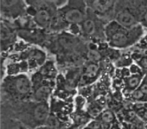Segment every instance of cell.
<instances>
[{
	"instance_id": "cell-1",
	"label": "cell",
	"mask_w": 147,
	"mask_h": 129,
	"mask_svg": "<svg viewBox=\"0 0 147 129\" xmlns=\"http://www.w3.org/2000/svg\"><path fill=\"white\" fill-rule=\"evenodd\" d=\"M12 118L20 121L29 129H36L45 125L50 115L48 101L28 100L18 102L14 106Z\"/></svg>"
},
{
	"instance_id": "cell-2",
	"label": "cell",
	"mask_w": 147,
	"mask_h": 129,
	"mask_svg": "<svg viewBox=\"0 0 147 129\" xmlns=\"http://www.w3.org/2000/svg\"><path fill=\"white\" fill-rule=\"evenodd\" d=\"M144 34L141 25L127 28L119 24L114 20L104 27V36L107 44L114 49H125L137 43Z\"/></svg>"
},
{
	"instance_id": "cell-3",
	"label": "cell",
	"mask_w": 147,
	"mask_h": 129,
	"mask_svg": "<svg viewBox=\"0 0 147 129\" xmlns=\"http://www.w3.org/2000/svg\"><path fill=\"white\" fill-rule=\"evenodd\" d=\"M1 89L10 99L18 103L22 102L32 98L33 84L26 74L9 75L4 78Z\"/></svg>"
},
{
	"instance_id": "cell-4",
	"label": "cell",
	"mask_w": 147,
	"mask_h": 129,
	"mask_svg": "<svg viewBox=\"0 0 147 129\" xmlns=\"http://www.w3.org/2000/svg\"><path fill=\"white\" fill-rule=\"evenodd\" d=\"M113 20L127 28L140 25L138 1H116Z\"/></svg>"
},
{
	"instance_id": "cell-5",
	"label": "cell",
	"mask_w": 147,
	"mask_h": 129,
	"mask_svg": "<svg viewBox=\"0 0 147 129\" xmlns=\"http://www.w3.org/2000/svg\"><path fill=\"white\" fill-rule=\"evenodd\" d=\"M28 4L34 7V21L41 29H50L52 27L53 19L57 13L58 9L53 1H28Z\"/></svg>"
},
{
	"instance_id": "cell-6",
	"label": "cell",
	"mask_w": 147,
	"mask_h": 129,
	"mask_svg": "<svg viewBox=\"0 0 147 129\" xmlns=\"http://www.w3.org/2000/svg\"><path fill=\"white\" fill-rule=\"evenodd\" d=\"M88 6L85 1H69L58 12L66 25H78L83 22L88 14Z\"/></svg>"
},
{
	"instance_id": "cell-7",
	"label": "cell",
	"mask_w": 147,
	"mask_h": 129,
	"mask_svg": "<svg viewBox=\"0 0 147 129\" xmlns=\"http://www.w3.org/2000/svg\"><path fill=\"white\" fill-rule=\"evenodd\" d=\"M86 5L96 16L100 19L113 18L116 1H88Z\"/></svg>"
},
{
	"instance_id": "cell-8",
	"label": "cell",
	"mask_w": 147,
	"mask_h": 129,
	"mask_svg": "<svg viewBox=\"0 0 147 129\" xmlns=\"http://www.w3.org/2000/svg\"><path fill=\"white\" fill-rule=\"evenodd\" d=\"M100 20L101 19L88 9L86 18L80 24V31L86 37L96 36L98 34H100V31L104 32V30L100 29L102 27V24Z\"/></svg>"
},
{
	"instance_id": "cell-9",
	"label": "cell",
	"mask_w": 147,
	"mask_h": 129,
	"mask_svg": "<svg viewBox=\"0 0 147 129\" xmlns=\"http://www.w3.org/2000/svg\"><path fill=\"white\" fill-rule=\"evenodd\" d=\"M26 2L22 1H1L2 14L6 18H17L24 14Z\"/></svg>"
},
{
	"instance_id": "cell-10",
	"label": "cell",
	"mask_w": 147,
	"mask_h": 129,
	"mask_svg": "<svg viewBox=\"0 0 147 129\" xmlns=\"http://www.w3.org/2000/svg\"><path fill=\"white\" fill-rule=\"evenodd\" d=\"M15 34L13 29L5 23L1 26V40L2 50H6L14 42Z\"/></svg>"
},
{
	"instance_id": "cell-11",
	"label": "cell",
	"mask_w": 147,
	"mask_h": 129,
	"mask_svg": "<svg viewBox=\"0 0 147 129\" xmlns=\"http://www.w3.org/2000/svg\"><path fill=\"white\" fill-rule=\"evenodd\" d=\"M51 93V88L48 84H40L36 89H33L32 98L39 102L47 101Z\"/></svg>"
},
{
	"instance_id": "cell-12",
	"label": "cell",
	"mask_w": 147,
	"mask_h": 129,
	"mask_svg": "<svg viewBox=\"0 0 147 129\" xmlns=\"http://www.w3.org/2000/svg\"><path fill=\"white\" fill-rule=\"evenodd\" d=\"M143 76L139 73L127 76L124 79L125 89L127 92L132 93L135 89L138 88L143 80Z\"/></svg>"
},
{
	"instance_id": "cell-13",
	"label": "cell",
	"mask_w": 147,
	"mask_h": 129,
	"mask_svg": "<svg viewBox=\"0 0 147 129\" xmlns=\"http://www.w3.org/2000/svg\"><path fill=\"white\" fill-rule=\"evenodd\" d=\"M26 58L30 62H34L38 66H41L44 63L46 59V55L42 50L38 49H32L25 53Z\"/></svg>"
},
{
	"instance_id": "cell-14",
	"label": "cell",
	"mask_w": 147,
	"mask_h": 129,
	"mask_svg": "<svg viewBox=\"0 0 147 129\" xmlns=\"http://www.w3.org/2000/svg\"><path fill=\"white\" fill-rule=\"evenodd\" d=\"M58 41V44L60 45V47L65 50L74 49L77 45L76 38L71 35L63 34L59 37Z\"/></svg>"
},
{
	"instance_id": "cell-15",
	"label": "cell",
	"mask_w": 147,
	"mask_h": 129,
	"mask_svg": "<svg viewBox=\"0 0 147 129\" xmlns=\"http://www.w3.org/2000/svg\"><path fill=\"white\" fill-rule=\"evenodd\" d=\"M1 129H29L20 121L14 118L4 119L1 122Z\"/></svg>"
},
{
	"instance_id": "cell-16",
	"label": "cell",
	"mask_w": 147,
	"mask_h": 129,
	"mask_svg": "<svg viewBox=\"0 0 147 129\" xmlns=\"http://www.w3.org/2000/svg\"><path fill=\"white\" fill-rule=\"evenodd\" d=\"M96 120L102 124H113L116 121V117L114 112L111 110H105L102 111L96 117Z\"/></svg>"
},
{
	"instance_id": "cell-17",
	"label": "cell",
	"mask_w": 147,
	"mask_h": 129,
	"mask_svg": "<svg viewBox=\"0 0 147 129\" xmlns=\"http://www.w3.org/2000/svg\"><path fill=\"white\" fill-rule=\"evenodd\" d=\"M140 10V24L147 28V1H138Z\"/></svg>"
},
{
	"instance_id": "cell-18",
	"label": "cell",
	"mask_w": 147,
	"mask_h": 129,
	"mask_svg": "<svg viewBox=\"0 0 147 129\" xmlns=\"http://www.w3.org/2000/svg\"><path fill=\"white\" fill-rule=\"evenodd\" d=\"M99 66L97 63L90 62L85 67L84 75L89 78H94L98 75Z\"/></svg>"
},
{
	"instance_id": "cell-19",
	"label": "cell",
	"mask_w": 147,
	"mask_h": 129,
	"mask_svg": "<svg viewBox=\"0 0 147 129\" xmlns=\"http://www.w3.org/2000/svg\"><path fill=\"white\" fill-rule=\"evenodd\" d=\"M87 58L90 62L97 63L98 61L101 60L102 55L97 50L90 49L87 52Z\"/></svg>"
},
{
	"instance_id": "cell-20",
	"label": "cell",
	"mask_w": 147,
	"mask_h": 129,
	"mask_svg": "<svg viewBox=\"0 0 147 129\" xmlns=\"http://www.w3.org/2000/svg\"><path fill=\"white\" fill-rule=\"evenodd\" d=\"M131 97L136 101H145L147 100V97L138 88L131 93Z\"/></svg>"
},
{
	"instance_id": "cell-21",
	"label": "cell",
	"mask_w": 147,
	"mask_h": 129,
	"mask_svg": "<svg viewBox=\"0 0 147 129\" xmlns=\"http://www.w3.org/2000/svg\"><path fill=\"white\" fill-rule=\"evenodd\" d=\"M138 89L147 97V75L144 77Z\"/></svg>"
},
{
	"instance_id": "cell-22",
	"label": "cell",
	"mask_w": 147,
	"mask_h": 129,
	"mask_svg": "<svg viewBox=\"0 0 147 129\" xmlns=\"http://www.w3.org/2000/svg\"><path fill=\"white\" fill-rule=\"evenodd\" d=\"M102 124L100 123L99 121L96 119L93 121H92L90 124H88L87 127L91 129H102Z\"/></svg>"
},
{
	"instance_id": "cell-23",
	"label": "cell",
	"mask_w": 147,
	"mask_h": 129,
	"mask_svg": "<svg viewBox=\"0 0 147 129\" xmlns=\"http://www.w3.org/2000/svg\"><path fill=\"white\" fill-rule=\"evenodd\" d=\"M139 66L145 70H147V57H143L137 61Z\"/></svg>"
},
{
	"instance_id": "cell-24",
	"label": "cell",
	"mask_w": 147,
	"mask_h": 129,
	"mask_svg": "<svg viewBox=\"0 0 147 129\" xmlns=\"http://www.w3.org/2000/svg\"><path fill=\"white\" fill-rule=\"evenodd\" d=\"M36 129H59V128L53 127H51V126H48V125L45 124V125H43V126L38 127Z\"/></svg>"
},
{
	"instance_id": "cell-25",
	"label": "cell",
	"mask_w": 147,
	"mask_h": 129,
	"mask_svg": "<svg viewBox=\"0 0 147 129\" xmlns=\"http://www.w3.org/2000/svg\"><path fill=\"white\" fill-rule=\"evenodd\" d=\"M79 127L77 126V125H72V126H69L68 127H66V128H63V129H78Z\"/></svg>"
},
{
	"instance_id": "cell-26",
	"label": "cell",
	"mask_w": 147,
	"mask_h": 129,
	"mask_svg": "<svg viewBox=\"0 0 147 129\" xmlns=\"http://www.w3.org/2000/svg\"><path fill=\"white\" fill-rule=\"evenodd\" d=\"M82 129H91V128H89V127H88L86 126V127H84L83 128H82Z\"/></svg>"
},
{
	"instance_id": "cell-27",
	"label": "cell",
	"mask_w": 147,
	"mask_h": 129,
	"mask_svg": "<svg viewBox=\"0 0 147 129\" xmlns=\"http://www.w3.org/2000/svg\"><path fill=\"white\" fill-rule=\"evenodd\" d=\"M78 129H82V127H79L78 128Z\"/></svg>"
}]
</instances>
